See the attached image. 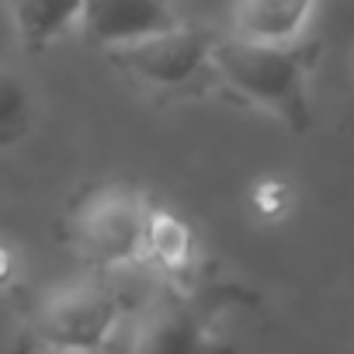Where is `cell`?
<instances>
[{
    "mask_svg": "<svg viewBox=\"0 0 354 354\" xmlns=\"http://www.w3.org/2000/svg\"><path fill=\"white\" fill-rule=\"evenodd\" d=\"M319 59V42H250L219 35L212 46V73L247 104L274 115L292 132H309V73Z\"/></svg>",
    "mask_w": 354,
    "mask_h": 354,
    "instance_id": "6da1fadb",
    "label": "cell"
},
{
    "mask_svg": "<svg viewBox=\"0 0 354 354\" xmlns=\"http://www.w3.org/2000/svg\"><path fill=\"white\" fill-rule=\"evenodd\" d=\"M146 195L136 185L108 181L77 198L66 216L70 243L101 268H129L142 250V226H146Z\"/></svg>",
    "mask_w": 354,
    "mask_h": 354,
    "instance_id": "7a4b0ae2",
    "label": "cell"
},
{
    "mask_svg": "<svg viewBox=\"0 0 354 354\" xmlns=\"http://www.w3.org/2000/svg\"><path fill=\"white\" fill-rule=\"evenodd\" d=\"M118 299L97 278L63 281L32 309V333L53 351H101L118 326Z\"/></svg>",
    "mask_w": 354,
    "mask_h": 354,
    "instance_id": "3957f363",
    "label": "cell"
},
{
    "mask_svg": "<svg viewBox=\"0 0 354 354\" xmlns=\"http://www.w3.org/2000/svg\"><path fill=\"white\" fill-rule=\"evenodd\" d=\"M212 28H188L174 25L156 35H142L122 46H108V59L115 70L132 77L136 84L156 91H177L212 73Z\"/></svg>",
    "mask_w": 354,
    "mask_h": 354,
    "instance_id": "277c9868",
    "label": "cell"
},
{
    "mask_svg": "<svg viewBox=\"0 0 354 354\" xmlns=\"http://www.w3.org/2000/svg\"><path fill=\"white\" fill-rule=\"evenodd\" d=\"M80 25L97 46H122L181 25L167 0H84Z\"/></svg>",
    "mask_w": 354,
    "mask_h": 354,
    "instance_id": "5b68a950",
    "label": "cell"
},
{
    "mask_svg": "<svg viewBox=\"0 0 354 354\" xmlns=\"http://www.w3.org/2000/svg\"><path fill=\"white\" fill-rule=\"evenodd\" d=\"M316 0H236L233 35L250 42H295Z\"/></svg>",
    "mask_w": 354,
    "mask_h": 354,
    "instance_id": "8992f818",
    "label": "cell"
},
{
    "mask_svg": "<svg viewBox=\"0 0 354 354\" xmlns=\"http://www.w3.org/2000/svg\"><path fill=\"white\" fill-rule=\"evenodd\" d=\"M8 11L15 18L18 42L28 53H42L80 25L84 0H8Z\"/></svg>",
    "mask_w": 354,
    "mask_h": 354,
    "instance_id": "52a82bcc",
    "label": "cell"
},
{
    "mask_svg": "<svg viewBox=\"0 0 354 354\" xmlns=\"http://www.w3.org/2000/svg\"><path fill=\"white\" fill-rule=\"evenodd\" d=\"M142 250L167 274H185L195 264V233H192V226L177 212L160 209V205H146Z\"/></svg>",
    "mask_w": 354,
    "mask_h": 354,
    "instance_id": "ba28073f",
    "label": "cell"
},
{
    "mask_svg": "<svg viewBox=\"0 0 354 354\" xmlns=\"http://www.w3.org/2000/svg\"><path fill=\"white\" fill-rule=\"evenodd\" d=\"M139 326H142V333L136 337L139 351H185L195 344V319L181 302H156Z\"/></svg>",
    "mask_w": 354,
    "mask_h": 354,
    "instance_id": "9c48e42d",
    "label": "cell"
},
{
    "mask_svg": "<svg viewBox=\"0 0 354 354\" xmlns=\"http://www.w3.org/2000/svg\"><path fill=\"white\" fill-rule=\"evenodd\" d=\"M28 129H32V91L15 70L0 66V149L21 142Z\"/></svg>",
    "mask_w": 354,
    "mask_h": 354,
    "instance_id": "30bf717a",
    "label": "cell"
},
{
    "mask_svg": "<svg viewBox=\"0 0 354 354\" xmlns=\"http://www.w3.org/2000/svg\"><path fill=\"white\" fill-rule=\"evenodd\" d=\"M250 205L261 219H281L292 205V192L285 181H274V177H268V181H257L254 192H250Z\"/></svg>",
    "mask_w": 354,
    "mask_h": 354,
    "instance_id": "8fae6325",
    "label": "cell"
},
{
    "mask_svg": "<svg viewBox=\"0 0 354 354\" xmlns=\"http://www.w3.org/2000/svg\"><path fill=\"white\" fill-rule=\"evenodd\" d=\"M15 278V254L8 243H0V285H8Z\"/></svg>",
    "mask_w": 354,
    "mask_h": 354,
    "instance_id": "7c38bea8",
    "label": "cell"
}]
</instances>
